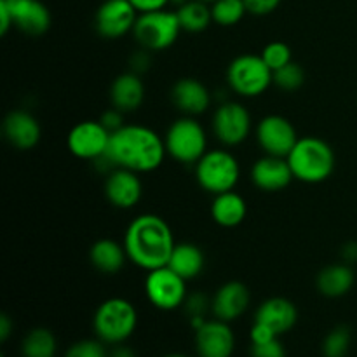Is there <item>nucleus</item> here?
I'll list each match as a JSON object with an SVG mask.
<instances>
[{"label":"nucleus","instance_id":"18","mask_svg":"<svg viewBox=\"0 0 357 357\" xmlns=\"http://www.w3.org/2000/svg\"><path fill=\"white\" fill-rule=\"evenodd\" d=\"M3 136L14 149L31 150L40 142V122L28 110H10L3 119Z\"/></svg>","mask_w":357,"mask_h":357},{"label":"nucleus","instance_id":"7","mask_svg":"<svg viewBox=\"0 0 357 357\" xmlns=\"http://www.w3.org/2000/svg\"><path fill=\"white\" fill-rule=\"evenodd\" d=\"M230 89L243 98L261 96L274 84V72L258 54H241L227 68Z\"/></svg>","mask_w":357,"mask_h":357},{"label":"nucleus","instance_id":"22","mask_svg":"<svg viewBox=\"0 0 357 357\" xmlns=\"http://www.w3.org/2000/svg\"><path fill=\"white\" fill-rule=\"evenodd\" d=\"M145 100V84L135 72H124L114 79L110 86L112 107L124 114L136 112Z\"/></svg>","mask_w":357,"mask_h":357},{"label":"nucleus","instance_id":"12","mask_svg":"<svg viewBox=\"0 0 357 357\" xmlns=\"http://www.w3.org/2000/svg\"><path fill=\"white\" fill-rule=\"evenodd\" d=\"M139 13L129 0H105L96 10L94 26L103 38L115 40L132 33Z\"/></svg>","mask_w":357,"mask_h":357},{"label":"nucleus","instance_id":"17","mask_svg":"<svg viewBox=\"0 0 357 357\" xmlns=\"http://www.w3.org/2000/svg\"><path fill=\"white\" fill-rule=\"evenodd\" d=\"M251 302V293L244 282L229 281L216 289L211 300V310L216 319L236 321L248 310Z\"/></svg>","mask_w":357,"mask_h":357},{"label":"nucleus","instance_id":"47","mask_svg":"<svg viewBox=\"0 0 357 357\" xmlns=\"http://www.w3.org/2000/svg\"><path fill=\"white\" fill-rule=\"evenodd\" d=\"M201 2H206V3H215L216 0H201Z\"/></svg>","mask_w":357,"mask_h":357},{"label":"nucleus","instance_id":"6","mask_svg":"<svg viewBox=\"0 0 357 357\" xmlns=\"http://www.w3.org/2000/svg\"><path fill=\"white\" fill-rule=\"evenodd\" d=\"M167 155L181 164H197L208 152V135L195 117L176 119L164 135Z\"/></svg>","mask_w":357,"mask_h":357},{"label":"nucleus","instance_id":"33","mask_svg":"<svg viewBox=\"0 0 357 357\" xmlns=\"http://www.w3.org/2000/svg\"><path fill=\"white\" fill-rule=\"evenodd\" d=\"M103 344L105 342L101 340L75 342V344L66 351L65 357H108Z\"/></svg>","mask_w":357,"mask_h":357},{"label":"nucleus","instance_id":"11","mask_svg":"<svg viewBox=\"0 0 357 357\" xmlns=\"http://www.w3.org/2000/svg\"><path fill=\"white\" fill-rule=\"evenodd\" d=\"M110 136L112 132L100 121H82L70 129L66 145L77 159L94 162L107 153Z\"/></svg>","mask_w":357,"mask_h":357},{"label":"nucleus","instance_id":"41","mask_svg":"<svg viewBox=\"0 0 357 357\" xmlns=\"http://www.w3.org/2000/svg\"><path fill=\"white\" fill-rule=\"evenodd\" d=\"M13 26V16H10L9 7H7V3L3 0H0V33L7 35V31Z\"/></svg>","mask_w":357,"mask_h":357},{"label":"nucleus","instance_id":"40","mask_svg":"<svg viewBox=\"0 0 357 357\" xmlns=\"http://www.w3.org/2000/svg\"><path fill=\"white\" fill-rule=\"evenodd\" d=\"M136 7L138 13H150V10L166 9L171 0H129Z\"/></svg>","mask_w":357,"mask_h":357},{"label":"nucleus","instance_id":"19","mask_svg":"<svg viewBox=\"0 0 357 357\" xmlns=\"http://www.w3.org/2000/svg\"><path fill=\"white\" fill-rule=\"evenodd\" d=\"M171 101L183 115L197 117L204 114L211 105V93L199 79L183 77L171 87Z\"/></svg>","mask_w":357,"mask_h":357},{"label":"nucleus","instance_id":"31","mask_svg":"<svg viewBox=\"0 0 357 357\" xmlns=\"http://www.w3.org/2000/svg\"><path fill=\"white\" fill-rule=\"evenodd\" d=\"M305 82V70L298 63L291 61L274 72V84L282 91H296Z\"/></svg>","mask_w":357,"mask_h":357},{"label":"nucleus","instance_id":"37","mask_svg":"<svg viewBox=\"0 0 357 357\" xmlns=\"http://www.w3.org/2000/svg\"><path fill=\"white\" fill-rule=\"evenodd\" d=\"M101 124L108 129L110 132H115L117 129H121L124 126V112L117 110V108H110V110L105 112L100 119Z\"/></svg>","mask_w":357,"mask_h":357},{"label":"nucleus","instance_id":"1","mask_svg":"<svg viewBox=\"0 0 357 357\" xmlns=\"http://www.w3.org/2000/svg\"><path fill=\"white\" fill-rule=\"evenodd\" d=\"M122 244L128 260L146 272L166 267L176 246L173 230L166 220L152 213L136 216L129 223Z\"/></svg>","mask_w":357,"mask_h":357},{"label":"nucleus","instance_id":"3","mask_svg":"<svg viewBox=\"0 0 357 357\" xmlns=\"http://www.w3.org/2000/svg\"><path fill=\"white\" fill-rule=\"evenodd\" d=\"M295 180L303 183H321L335 171V152L324 139L317 136L298 138L286 157Z\"/></svg>","mask_w":357,"mask_h":357},{"label":"nucleus","instance_id":"10","mask_svg":"<svg viewBox=\"0 0 357 357\" xmlns=\"http://www.w3.org/2000/svg\"><path fill=\"white\" fill-rule=\"evenodd\" d=\"M213 135L225 146H237L251 132V114L243 103L225 101L213 114Z\"/></svg>","mask_w":357,"mask_h":357},{"label":"nucleus","instance_id":"44","mask_svg":"<svg viewBox=\"0 0 357 357\" xmlns=\"http://www.w3.org/2000/svg\"><path fill=\"white\" fill-rule=\"evenodd\" d=\"M110 357H136V356H135V352L131 351V349L119 347V349H115L114 352H112Z\"/></svg>","mask_w":357,"mask_h":357},{"label":"nucleus","instance_id":"5","mask_svg":"<svg viewBox=\"0 0 357 357\" xmlns=\"http://www.w3.org/2000/svg\"><path fill=\"white\" fill-rule=\"evenodd\" d=\"M239 178V160L229 150H208L195 164V180L199 187L213 195L234 190Z\"/></svg>","mask_w":357,"mask_h":357},{"label":"nucleus","instance_id":"45","mask_svg":"<svg viewBox=\"0 0 357 357\" xmlns=\"http://www.w3.org/2000/svg\"><path fill=\"white\" fill-rule=\"evenodd\" d=\"M185 2H188V0H171V3H174V6H178V7L183 6Z\"/></svg>","mask_w":357,"mask_h":357},{"label":"nucleus","instance_id":"2","mask_svg":"<svg viewBox=\"0 0 357 357\" xmlns=\"http://www.w3.org/2000/svg\"><path fill=\"white\" fill-rule=\"evenodd\" d=\"M166 153L162 136L139 124H124L112 132L107 150V157L115 167H124L138 174L160 167Z\"/></svg>","mask_w":357,"mask_h":357},{"label":"nucleus","instance_id":"16","mask_svg":"<svg viewBox=\"0 0 357 357\" xmlns=\"http://www.w3.org/2000/svg\"><path fill=\"white\" fill-rule=\"evenodd\" d=\"M13 16L14 28L23 33L38 37L51 26V13L40 0H3Z\"/></svg>","mask_w":357,"mask_h":357},{"label":"nucleus","instance_id":"4","mask_svg":"<svg viewBox=\"0 0 357 357\" xmlns=\"http://www.w3.org/2000/svg\"><path fill=\"white\" fill-rule=\"evenodd\" d=\"M138 314L135 305L126 298H108L96 309L93 328L96 337L105 344L119 345L128 340L136 330Z\"/></svg>","mask_w":357,"mask_h":357},{"label":"nucleus","instance_id":"29","mask_svg":"<svg viewBox=\"0 0 357 357\" xmlns=\"http://www.w3.org/2000/svg\"><path fill=\"white\" fill-rule=\"evenodd\" d=\"M248 13L244 0H216L211 3L213 21L220 26H234Z\"/></svg>","mask_w":357,"mask_h":357},{"label":"nucleus","instance_id":"23","mask_svg":"<svg viewBox=\"0 0 357 357\" xmlns=\"http://www.w3.org/2000/svg\"><path fill=\"white\" fill-rule=\"evenodd\" d=\"M248 215V204L237 192H223L215 195L211 204V216L215 223L223 229H234L241 225Z\"/></svg>","mask_w":357,"mask_h":357},{"label":"nucleus","instance_id":"38","mask_svg":"<svg viewBox=\"0 0 357 357\" xmlns=\"http://www.w3.org/2000/svg\"><path fill=\"white\" fill-rule=\"evenodd\" d=\"M150 51H146V49L142 47V51H136L135 54L131 56V59H129V65H131V72L138 73V75H142L143 72H146V70L150 68Z\"/></svg>","mask_w":357,"mask_h":357},{"label":"nucleus","instance_id":"26","mask_svg":"<svg viewBox=\"0 0 357 357\" xmlns=\"http://www.w3.org/2000/svg\"><path fill=\"white\" fill-rule=\"evenodd\" d=\"M204 264L206 258L201 248L192 243H180L174 246L167 267L173 268L185 281H192V279L199 278Z\"/></svg>","mask_w":357,"mask_h":357},{"label":"nucleus","instance_id":"46","mask_svg":"<svg viewBox=\"0 0 357 357\" xmlns=\"http://www.w3.org/2000/svg\"><path fill=\"white\" fill-rule=\"evenodd\" d=\"M166 357H187V356H183V354H169V356H166Z\"/></svg>","mask_w":357,"mask_h":357},{"label":"nucleus","instance_id":"28","mask_svg":"<svg viewBox=\"0 0 357 357\" xmlns=\"http://www.w3.org/2000/svg\"><path fill=\"white\" fill-rule=\"evenodd\" d=\"M56 349V337L45 328H35L21 342L23 357H54Z\"/></svg>","mask_w":357,"mask_h":357},{"label":"nucleus","instance_id":"24","mask_svg":"<svg viewBox=\"0 0 357 357\" xmlns=\"http://www.w3.org/2000/svg\"><path fill=\"white\" fill-rule=\"evenodd\" d=\"M356 281L354 271L349 264H333L324 267L317 274L316 286L321 295L328 298H338V296L347 295L352 289Z\"/></svg>","mask_w":357,"mask_h":357},{"label":"nucleus","instance_id":"25","mask_svg":"<svg viewBox=\"0 0 357 357\" xmlns=\"http://www.w3.org/2000/svg\"><path fill=\"white\" fill-rule=\"evenodd\" d=\"M89 260L96 271L101 274H117L122 271L128 260L124 244H119L112 239H98L89 250Z\"/></svg>","mask_w":357,"mask_h":357},{"label":"nucleus","instance_id":"20","mask_svg":"<svg viewBox=\"0 0 357 357\" xmlns=\"http://www.w3.org/2000/svg\"><path fill=\"white\" fill-rule=\"evenodd\" d=\"M293 178L295 176H293V171L286 157L265 153L251 167V180H253L255 187L264 192L282 190L291 183Z\"/></svg>","mask_w":357,"mask_h":357},{"label":"nucleus","instance_id":"36","mask_svg":"<svg viewBox=\"0 0 357 357\" xmlns=\"http://www.w3.org/2000/svg\"><path fill=\"white\" fill-rule=\"evenodd\" d=\"M282 0H244L248 7V13L255 14V16H267V14L274 13Z\"/></svg>","mask_w":357,"mask_h":357},{"label":"nucleus","instance_id":"34","mask_svg":"<svg viewBox=\"0 0 357 357\" xmlns=\"http://www.w3.org/2000/svg\"><path fill=\"white\" fill-rule=\"evenodd\" d=\"M185 309H187L190 319L192 317H204L209 309V300L202 293H195L185 300Z\"/></svg>","mask_w":357,"mask_h":357},{"label":"nucleus","instance_id":"43","mask_svg":"<svg viewBox=\"0 0 357 357\" xmlns=\"http://www.w3.org/2000/svg\"><path fill=\"white\" fill-rule=\"evenodd\" d=\"M10 330H13V324H10V319L6 316V314H3V316L0 317V340L6 342L7 338H9Z\"/></svg>","mask_w":357,"mask_h":357},{"label":"nucleus","instance_id":"35","mask_svg":"<svg viewBox=\"0 0 357 357\" xmlns=\"http://www.w3.org/2000/svg\"><path fill=\"white\" fill-rule=\"evenodd\" d=\"M251 356L253 357H286L284 347L281 342L275 340L267 342V344H257L251 347Z\"/></svg>","mask_w":357,"mask_h":357},{"label":"nucleus","instance_id":"30","mask_svg":"<svg viewBox=\"0 0 357 357\" xmlns=\"http://www.w3.org/2000/svg\"><path fill=\"white\" fill-rule=\"evenodd\" d=\"M351 347V331L345 326H338L326 335L323 342L324 357H345Z\"/></svg>","mask_w":357,"mask_h":357},{"label":"nucleus","instance_id":"27","mask_svg":"<svg viewBox=\"0 0 357 357\" xmlns=\"http://www.w3.org/2000/svg\"><path fill=\"white\" fill-rule=\"evenodd\" d=\"M181 30L188 33H201L211 24L213 14L209 3L201 0H188L176 9Z\"/></svg>","mask_w":357,"mask_h":357},{"label":"nucleus","instance_id":"14","mask_svg":"<svg viewBox=\"0 0 357 357\" xmlns=\"http://www.w3.org/2000/svg\"><path fill=\"white\" fill-rule=\"evenodd\" d=\"M143 183L138 173L115 167L105 180V197L112 206L119 209H131L142 201Z\"/></svg>","mask_w":357,"mask_h":357},{"label":"nucleus","instance_id":"32","mask_svg":"<svg viewBox=\"0 0 357 357\" xmlns=\"http://www.w3.org/2000/svg\"><path fill=\"white\" fill-rule=\"evenodd\" d=\"M260 56L264 58V61L271 66L272 72H275V70L282 68V66H286L288 63L293 61L291 47L281 40H274L271 42V44L265 45Z\"/></svg>","mask_w":357,"mask_h":357},{"label":"nucleus","instance_id":"21","mask_svg":"<svg viewBox=\"0 0 357 357\" xmlns=\"http://www.w3.org/2000/svg\"><path fill=\"white\" fill-rule=\"evenodd\" d=\"M298 319V310L296 305L288 298L274 296L268 298L258 307L255 314V323H260L264 326L271 328L275 335H284L291 330Z\"/></svg>","mask_w":357,"mask_h":357},{"label":"nucleus","instance_id":"15","mask_svg":"<svg viewBox=\"0 0 357 357\" xmlns=\"http://www.w3.org/2000/svg\"><path fill=\"white\" fill-rule=\"evenodd\" d=\"M236 347L232 328L225 321H206L195 330V349L201 357H230Z\"/></svg>","mask_w":357,"mask_h":357},{"label":"nucleus","instance_id":"42","mask_svg":"<svg viewBox=\"0 0 357 357\" xmlns=\"http://www.w3.org/2000/svg\"><path fill=\"white\" fill-rule=\"evenodd\" d=\"M342 257L347 264H356L357 261V243H347L342 248Z\"/></svg>","mask_w":357,"mask_h":357},{"label":"nucleus","instance_id":"39","mask_svg":"<svg viewBox=\"0 0 357 357\" xmlns=\"http://www.w3.org/2000/svg\"><path fill=\"white\" fill-rule=\"evenodd\" d=\"M278 335L271 330V328L264 326L260 323H255L253 328H251V344L257 345V344H267V342L275 340Z\"/></svg>","mask_w":357,"mask_h":357},{"label":"nucleus","instance_id":"13","mask_svg":"<svg viewBox=\"0 0 357 357\" xmlns=\"http://www.w3.org/2000/svg\"><path fill=\"white\" fill-rule=\"evenodd\" d=\"M257 142L267 155L288 157L298 142V135L291 121L282 115H267L257 126Z\"/></svg>","mask_w":357,"mask_h":357},{"label":"nucleus","instance_id":"8","mask_svg":"<svg viewBox=\"0 0 357 357\" xmlns=\"http://www.w3.org/2000/svg\"><path fill=\"white\" fill-rule=\"evenodd\" d=\"M180 31L181 24L176 10L159 9L139 13L132 35L143 49L155 52L171 47L176 42Z\"/></svg>","mask_w":357,"mask_h":357},{"label":"nucleus","instance_id":"9","mask_svg":"<svg viewBox=\"0 0 357 357\" xmlns=\"http://www.w3.org/2000/svg\"><path fill=\"white\" fill-rule=\"evenodd\" d=\"M145 295L157 309L174 310L187 300V281L166 265L146 274Z\"/></svg>","mask_w":357,"mask_h":357}]
</instances>
